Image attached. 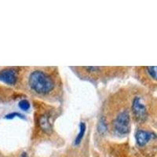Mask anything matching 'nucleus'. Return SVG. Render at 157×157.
I'll return each instance as SVG.
<instances>
[{
  "mask_svg": "<svg viewBox=\"0 0 157 157\" xmlns=\"http://www.w3.org/2000/svg\"><path fill=\"white\" fill-rule=\"evenodd\" d=\"M20 92L49 104L61 103L64 84L57 67H26Z\"/></svg>",
  "mask_w": 157,
  "mask_h": 157,
  "instance_id": "nucleus-1",
  "label": "nucleus"
},
{
  "mask_svg": "<svg viewBox=\"0 0 157 157\" xmlns=\"http://www.w3.org/2000/svg\"><path fill=\"white\" fill-rule=\"evenodd\" d=\"M132 120L130 112V89L120 88L109 95L101 109L97 131L101 135L110 134L124 137L130 134Z\"/></svg>",
  "mask_w": 157,
  "mask_h": 157,
  "instance_id": "nucleus-2",
  "label": "nucleus"
},
{
  "mask_svg": "<svg viewBox=\"0 0 157 157\" xmlns=\"http://www.w3.org/2000/svg\"><path fill=\"white\" fill-rule=\"evenodd\" d=\"M34 108L33 127L31 140L33 143L60 138L55 130V121L61 116L62 109L57 105L49 104L39 100H32Z\"/></svg>",
  "mask_w": 157,
  "mask_h": 157,
  "instance_id": "nucleus-3",
  "label": "nucleus"
},
{
  "mask_svg": "<svg viewBox=\"0 0 157 157\" xmlns=\"http://www.w3.org/2000/svg\"><path fill=\"white\" fill-rule=\"evenodd\" d=\"M130 89V112L131 120L137 127H151L155 129L156 98L152 92L141 86Z\"/></svg>",
  "mask_w": 157,
  "mask_h": 157,
  "instance_id": "nucleus-4",
  "label": "nucleus"
},
{
  "mask_svg": "<svg viewBox=\"0 0 157 157\" xmlns=\"http://www.w3.org/2000/svg\"><path fill=\"white\" fill-rule=\"evenodd\" d=\"M82 79L94 84L109 82L116 78H124L131 73L132 67L125 66H74L70 67Z\"/></svg>",
  "mask_w": 157,
  "mask_h": 157,
  "instance_id": "nucleus-5",
  "label": "nucleus"
},
{
  "mask_svg": "<svg viewBox=\"0 0 157 157\" xmlns=\"http://www.w3.org/2000/svg\"><path fill=\"white\" fill-rule=\"evenodd\" d=\"M131 73L142 87L155 93L156 91V67L136 66L131 68Z\"/></svg>",
  "mask_w": 157,
  "mask_h": 157,
  "instance_id": "nucleus-6",
  "label": "nucleus"
},
{
  "mask_svg": "<svg viewBox=\"0 0 157 157\" xmlns=\"http://www.w3.org/2000/svg\"><path fill=\"white\" fill-rule=\"evenodd\" d=\"M26 67H6L0 69V82L20 91Z\"/></svg>",
  "mask_w": 157,
  "mask_h": 157,
  "instance_id": "nucleus-7",
  "label": "nucleus"
},
{
  "mask_svg": "<svg viewBox=\"0 0 157 157\" xmlns=\"http://www.w3.org/2000/svg\"><path fill=\"white\" fill-rule=\"evenodd\" d=\"M134 137L137 147L141 149L146 148L150 144L156 143V133L155 129L151 127H137Z\"/></svg>",
  "mask_w": 157,
  "mask_h": 157,
  "instance_id": "nucleus-8",
  "label": "nucleus"
},
{
  "mask_svg": "<svg viewBox=\"0 0 157 157\" xmlns=\"http://www.w3.org/2000/svg\"><path fill=\"white\" fill-rule=\"evenodd\" d=\"M86 124L85 122H81L80 125H79V131H78V135L75 137V141H74V145L75 146H78L82 141V138L84 137V134L86 132Z\"/></svg>",
  "mask_w": 157,
  "mask_h": 157,
  "instance_id": "nucleus-9",
  "label": "nucleus"
},
{
  "mask_svg": "<svg viewBox=\"0 0 157 157\" xmlns=\"http://www.w3.org/2000/svg\"><path fill=\"white\" fill-rule=\"evenodd\" d=\"M18 106L22 111H25V112H27L29 111V109H31V104L27 99H21V100L19 101V104H18Z\"/></svg>",
  "mask_w": 157,
  "mask_h": 157,
  "instance_id": "nucleus-10",
  "label": "nucleus"
}]
</instances>
